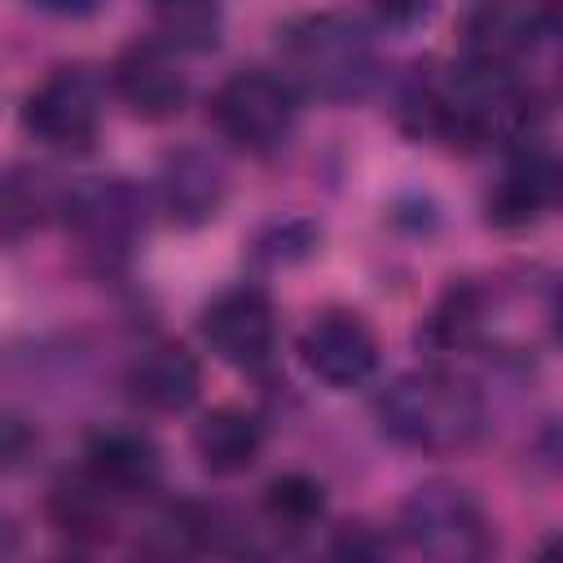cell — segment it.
Returning <instances> with one entry per match:
<instances>
[{
  "label": "cell",
  "instance_id": "cell-1",
  "mask_svg": "<svg viewBox=\"0 0 563 563\" xmlns=\"http://www.w3.org/2000/svg\"><path fill=\"white\" fill-rule=\"evenodd\" d=\"M374 418L387 440L418 453H453L479 435L484 405L475 387L444 369H409L396 374L374 396Z\"/></svg>",
  "mask_w": 563,
  "mask_h": 563
},
{
  "label": "cell",
  "instance_id": "cell-2",
  "mask_svg": "<svg viewBox=\"0 0 563 563\" xmlns=\"http://www.w3.org/2000/svg\"><path fill=\"white\" fill-rule=\"evenodd\" d=\"M282 57L317 97L347 101L361 97L374 79V44L369 31L347 13H303L282 31Z\"/></svg>",
  "mask_w": 563,
  "mask_h": 563
},
{
  "label": "cell",
  "instance_id": "cell-3",
  "mask_svg": "<svg viewBox=\"0 0 563 563\" xmlns=\"http://www.w3.org/2000/svg\"><path fill=\"white\" fill-rule=\"evenodd\" d=\"M400 537L422 563H493L497 532L484 506L449 479H427L400 501Z\"/></svg>",
  "mask_w": 563,
  "mask_h": 563
},
{
  "label": "cell",
  "instance_id": "cell-4",
  "mask_svg": "<svg viewBox=\"0 0 563 563\" xmlns=\"http://www.w3.org/2000/svg\"><path fill=\"white\" fill-rule=\"evenodd\" d=\"M295 88L268 70H238L211 97V123L246 154H277L295 132Z\"/></svg>",
  "mask_w": 563,
  "mask_h": 563
},
{
  "label": "cell",
  "instance_id": "cell-5",
  "mask_svg": "<svg viewBox=\"0 0 563 563\" xmlns=\"http://www.w3.org/2000/svg\"><path fill=\"white\" fill-rule=\"evenodd\" d=\"M101 79L88 66H53L26 97L22 123L48 150H88L101 128Z\"/></svg>",
  "mask_w": 563,
  "mask_h": 563
},
{
  "label": "cell",
  "instance_id": "cell-6",
  "mask_svg": "<svg viewBox=\"0 0 563 563\" xmlns=\"http://www.w3.org/2000/svg\"><path fill=\"white\" fill-rule=\"evenodd\" d=\"M299 361L325 387L347 391V387H361L378 369V339H374V330L356 312L330 308V312H321V317H312L303 325Z\"/></svg>",
  "mask_w": 563,
  "mask_h": 563
},
{
  "label": "cell",
  "instance_id": "cell-7",
  "mask_svg": "<svg viewBox=\"0 0 563 563\" xmlns=\"http://www.w3.org/2000/svg\"><path fill=\"white\" fill-rule=\"evenodd\" d=\"M202 339L224 365L255 369L277 343V312L260 286H233L202 308Z\"/></svg>",
  "mask_w": 563,
  "mask_h": 563
},
{
  "label": "cell",
  "instance_id": "cell-8",
  "mask_svg": "<svg viewBox=\"0 0 563 563\" xmlns=\"http://www.w3.org/2000/svg\"><path fill=\"white\" fill-rule=\"evenodd\" d=\"M110 75H114V92L123 97V106L141 119H172L189 97V79L176 53L158 44L154 35L128 44Z\"/></svg>",
  "mask_w": 563,
  "mask_h": 563
},
{
  "label": "cell",
  "instance_id": "cell-9",
  "mask_svg": "<svg viewBox=\"0 0 563 563\" xmlns=\"http://www.w3.org/2000/svg\"><path fill=\"white\" fill-rule=\"evenodd\" d=\"M462 57L493 66V70H510L541 35H550V13L537 4H479L466 13L462 26Z\"/></svg>",
  "mask_w": 563,
  "mask_h": 563
},
{
  "label": "cell",
  "instance_id": "cell-10",
  "mask_svg": "<svg viewBox=\"0 0 563 563\" xmlns=\"http://www.w3.org/2000/svg\"><path fill=\"white\" fill-rule=\"evenodd\" d=\"M84 466L88 475L110 493V497H132L158 484V444L136 431V427H101L84 444Z\"/></svg>",
  "mask_w": 563,
  "mask_h": 563
},
{
  "label": "cell",
  "instance_id": "cell-11",
  "mask_svg": "<svg viewBox=\"0 0 563 563\" xmlns=\"http://www.w3.org/2000/svg\"><path fill=\"white\" fill-rule=\"evenodd\" d=\"M202 369L180 343H150L128 365V396L150 413H185L198 400Z\"/></svg>",
  "mask_w": 563,
  "mask_h": 563
},
{
  "label": "cell",
  "instance_id": "cell-12",
  "mask_svg": "<svg viewBox=\"0 0 563 563\" xmlns=\"http://www.w3.org/2000/svg\"><path fill=\"white\" fill-rule=\"evenodd\" d=\"M66 220L88 251H123L136 233V198L123 180H88L70 189Z\"/></svg>",
  "mask_w": 563,
  "mask_h": 563
},
{
  "label": "cell",
  "instance_id": "cell-13",
  "mask_svg": "<svg viewBox=\"0 0 563 563\" xmlns=\"http://www.w3.org/2000/svg\"><path fill=\"white\" fill-rule=\"evenodd\" d=\"M194 453L211 475H242L246 466H255L260 449H264V427L255 413L238 409V405H220L207 409L194 422Z\"/></svg>",
  "mask_w": 563,
  "mask_h": 563
},
{
  "label": "cell",
  "instance_id": "cell-14",
  "mask_svg": "<svg viewBox=\"0 0 563 563\" xmlns=\"http://www.w3.org/2000/svg\"><path fill=\"white\" fill-rule=\"evenodd\" d=\"M224 202V172L202 150H180L163 167V207L176 224H202Z\"/></svg>",
  "mask_w": 563,
  "mask_h": 563
},
{
  "label": "cell",
  "instance_id": "cell-15",
  "mask_svg": "<svg viewBox=\"0 0 563 563\" xmlns=\"http://www.w3.org/2000/svg\"><path fill=\"white\" fill-rule=\"evenodd\" d=\"M220 9L216 4H163L154 9V40L172 53H202L220 40Z\"/></svg>",
  "mask_w": 563,
  "mask_h": 563
},
{
  "label": "cell",
  "instance_id": "cell-16",
  "mask_svg": "<svg viewBox=\"0 0 563 563\" xmlns=\"http://www.w3.org/2000/svg\"><path fill=\"white\" fill-rule=\"evenodd\" d=\"M264 510H268L277 523H286V528H308V523L321 519V510H325V488H321L312 475H299V471L277 475V479L264 488Z\"/></svg>",
  "mask_w": 563,
  "mask_h": 563
},
{
  "label": "cell",
  "instance_id": "cell-17",
  "mask_svg": "<svg viewBox=\"0 0 563 563\" xmlns=\"http://www.w3.org/2000/svg\"><path fill=\"white\" fill-rule=\"evenodd\" d=\"M475 325H479V303H475V295H471V290H453V295L431 312L427 339H431L435 347H462V343L475 334Z\"/></svg>",
  "mask_w": 563,
  "mask_h": 563
},
{
  "label": "cell",
  "instance_id": "cell-18",
  "mask_svg": "<svg viewBox=\"0 0 563 563\" xmlns=\"http://www.w3.org/2000/svg\"><path fill=\"white\" fill-rule=\"evenodd\" d=\"M334 563H391V550L387 541L365 528V523H347L339 537H334V550H330Z\"/></svg>",
  "mask_w": 563,
  "mask_h": 563
},
{
  "label": "cell",
  "instance_id": "cell-19",
  "mask_svg": "<svg viewBox=\"0 0 563 563\" xmlns=\"http://www.w3.org/2000/svg\"><path fill=\"white\" fill-rule=\"evenodd\" d=\"M317 229L312 224H303V220H290V224H277L264 242H260V255L264 260H290V255H308L312 246H317Z\"/></svg>",
  "mask_w": 563,
  "mask_h": 563
},
{
  "label": "cell",
  "instance_id": "cell-20",
  "mask_svg": "<svg viewBox=\"0 0 563 563\" xmlns=\"http://www.w3.org/2000/svg\"><path fill=\"white\" fill-rule=\"evenodd\" d=\"M550 330H554V339L563 343V282L554 286V299H550Z\"/></svg>",
  "mask_w": 563,
  "mask_h": 563
},
{
  "label": "cell",
  "instance_id": "cell-21",
  "mask_svg": "<svg viewBox=\"0 0 563 563\" xmlns=\"http://www.w3.org/2000/svg\"><path fill=\"white\" fill-rule=\"evenodd\" d=\"M537 563H563V532H559V537H550V541L541 545Z\"/></svg>",
  "mask_w": 563,
  "mask_h": 563
},
{
  "label": "cell",
  "instance_id": "cell-22",
  "mask_svg": "<svg viewBox=\"0 0 563 563\" xmlns=\"http://www.w3.org/2000/svg\"><path fill=\"white\" fill-rule=\"evenodd\" d=\"M545 13H550V31L563 35V9H545Z\"/></svg>",
  "mask_w": 563,
  "mask_h": 563
}]
</instances>
